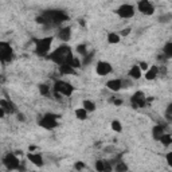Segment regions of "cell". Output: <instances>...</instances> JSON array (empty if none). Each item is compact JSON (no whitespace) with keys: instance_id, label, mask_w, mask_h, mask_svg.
<instances>
[{"instance_id":"obj_39","label":"cell","mask_w":172,"mask_h":172,"mask_svg":"<svg viewBox=\"0 0 172 172\" xmlns=\"http://www.w3.org/2000/svg\"><path fill=\"white\" fill-rule=\"evenodd\" d=\"M114 104L116 105H121V104H122V101H121V99H114Z\"/></svg>"},{"instance_id":"obj_22","label":"cell","mask_w":172,"mask_h":172,"mask_svg":"<svg viewBox=\"0 0 172 172\" xmlns=\"http://www.w3.org/2000/svg\"><path fill=\"white\" fill-rule=\"evenodd\" d=\"M159 141H161V144H163V145L168 147L169 144H172V136H169V134H163Z\"/></svg>"},{"instance_id":"obj_14","label":"cell","mask_w":172,"mask_h":172,"mask_svg":"<svg viewBox=\"0 0 172 172\" xmlns=\"http://www.w3.org/2000/svg\"><path fill=\"white\" fill-rule=\"evenodd\" d=\"M70 36H71V28H70V27H64V28H62L61 31H59V38H61L63 42H67V40L70 39Z\"/></svg>"},{"instance_id":"obj_40","label":"cell","mask_w":172,"mask_h":172,"mask_svg":"<svg viewBox=\"0 0 172 172\" xmlns=\"http://www.w3.org/2000/svg\"><path fill=\"white\" fill-rule=\"evenodd\" d=\"M171 153H172V152H171Z\"/></svg>"},{"instance_id":"obj_10","label":"cell","mask_w":172,"mask_h":172,"mask_svg":"<svg viewBox=\"0 0 172 172\" xmlns=\"http://www.w3.org/2000/svg\"><path fill=\"white\" fill-rule=\"evenodd\" d=\"M137 5H139L140 12H142L144 15H152L153 11H155L153 5L150 4V1H148V0H141Z\"/></svg>"},{"instance_id":"obj_17","label":"cell","mask_w":172,"mask_h":172,"mask_svg":"<svg viewBox=\"0 0 172 172\" xmlns=\"http://www.w3.org/2000/svg\"><path fill=\"white\" fill-rule=\"evenodd\" d=\"M157 67L156 66H152L150 69H148V71H147V74H145V78H147L148 81H150V79H155L156 78V75H157Z\"/></svg>"},{"instance_id":"obj_12","label":"cell","mask_w":172,"mask_h":172,"mask_svg":"<svg viewBox=\"0 0 172 172\" xmlns=\"http://www.w3.org/2000/svg\"><path fill=\"white\" fill-rule=\"evenodd\" d=\"M28 160L36 167L43 165V159H42V156H40L39 153H28Z\"/></svg>"},{"instance_id":"obj_21","label":"cell","mask_w":172,"mask_h":172,"mask_svg":"<svg viewBox=\"0 0 172 172\" xmlns=\"http://www.w3.org/2000/svg\"><path fill=\"white\" fill-rule=\"evenodd\" d=\"M108 42L112 43V44L118 43V42H120V35L116 34V32H110V34L108 35Z\"/></svg>"},{"instance_id":"obj_37","label":"cell","mask_w":172,"mask_h":172,"mask_svg":"<svg viewBox=\"0 0 172 172\" xmlns=\"http://www.w3.org/2000/svg\"><path fill=\"white\" fill-rule=\"evenodd\" d=\"M168 19H171V15H167V16H160V20H161V22H165V20H168Z\"/></svg>"},{"instance_id":"obj_26","label":"cell","mask_w":172,"mask_h":172,"mask_svg":"<svg viewBox=\"0 0 172 172\" xmlns=\"http://www.w3.org/2000/svg\"><path fill=\"white\" fill-rule=\"evenodd\" d=\"M112 129L114 132H118V133H120V132L122 130V125H121V124L116 120V121H113V122H112Z\"/></svg>"},{"instance_id":"obj_35","label":"cell","mask_w":172,"mask_h":172,"mask_svg":"<svg viewBox=\"0 0 172 172\" xmlns=\"http://www.w3.org/2000/svg\"><path fill=\"white\" fill-rule=\"evenodd\" d=\"M167 114H168V116L172 114V104H169L168 108H167Z\"/></svg>"},{"instance_id":"obj_11","label":"cell","mask_w":172,"mask_h":172,"mask_svg":"<svg viewBox=\"0 0 172 172\" xmlns=\"http://www.w3.org/2000/svg\"><path fill=\"white\" fill-rule=\"evenodd\" d=\"M96 70H97V74L98 75H106V74H109V73L112 71V66H110V63H108V62L101 61V62L97 63Z\"/></svg>"},{"instance_id":"obj_18","label":"cell","mask_w":172,"mask_h":172,"mask_svg":"<svg viewBox=\"0 0 172 172\" xmlns=\"http://www.w3.org/2000/svg\"><path fill=\"white\" fill-rule=\"evenodd\" d=\"M59 73H61L62 75H66V74H74L75 70L73 69L71 66H69V64H62V66L59 67Z\"/></svg>"},{"instance_id":"obj_36","label":"cell","mask_w":172,"mask_h":172,"mask_svg":"<svg viewBox=\"0 0 172 172\" xmlns=\"http://www.w3.org/2000/svg\"><path fill=\"white\" fill-rule=\"evenodd\" d=\"M129 32H130V28H125V30H122V31H121V34H122L124 36H126Z\"/></svg>"},{"instance_id":"obj_7","label":"cell","mask_w":172,"mask_h":172,"mask_svg":"<svg viewBox=\"0 0 172 172\" xmlns=\"http://www.w3.org/2000/svg\"><path fill=\"white\" fill-rule=\"evenodd\" d=\"M39 125L43 126L44 129H54L56 126V116L47 113V114L43 116L42 120L39 121Z\"/></svg>"},{"instance_id":"obj_1","label":"cell","mask_w":172,"mask_h":172,"mask_svg":"<svg viewBox=\"0 0 172 172\" xmlns=\"http://www.w3.org/2000/svg\"><path fill=\"white\" fill-rule=\"evenodd\" d=\"M71 56V50L69 46H61L56 50H54V53H51L50 59H53L55 63L58 64H64L67 62V59Z\"/></svg>"},{"instance_id":"obj_20","label":"cell","mask_w":172,"mask_h":172,"mask_svg":"<svg viewBox=\"0 0 172 172\" xmlns=\"http://www.w3.org/2000/svg\"><path fill=\"white\" fill-rule=\"evenodd\" d=\"M75 116H77L78 120H86L87 117V110L85 108H79V109L75 110Z\"/></svg>"},{"instance_id":"obj_9","label":"cell","mask_w":172,"mask_h":172,"mask_svg":"<svg viewBox=\"0 0 172 172\" xmlns=\"http://www.w3.org/2000/svg\"><path fill=\"white\" fill-rule=\"evenodd\" d=\"M132 104L134 108H144L145 105V94L142 91H136L132 97Z\"/></svg>"},{"instance_id":"obj_23","label":"cell","mask_w":172,"mask_h":172,"mask_svg":"<svg viewBox=\"0 0 172 172\" xmlns=\"http://www.w3.org/2000/svg\"><path fill=\"white\" fill-rule=\"evenodd\" d=\"M164 55H165L167 58H172V42L167 43V44L164 46Z\"/></svg>"},{"instance_id":"obj_31","label":"cell","mask_w":172,"mask_h":172,"mask_svg":"<svg viewBox=\"0 0 172 172\" xmlns=\"http://www.w3.org/2000/svg\"><path fill=\"white\" fill-rule=\"evenodd\" d=\"M104 163H105L104 172H110V171H112V165H110V163H106V161H104Z\"/></svg>"},{"instance_id":"obj_19","label":"cell","mask_w":172,"mask_h":172,"mask_svg":"<svg viewBox=\"0 0 172 172\" xmlns=\"http://www.w3.org/2000/svg\"><path fill=\"white\" fill-rule=\"evenodd\" d=\"M163 132H164V129H163V126H160V125L155 126V128L152 129V134H153V137H155L156 140H160L161 139V136L164 134Z\"/></svg>"},{"instance_id":"obj_6","label":"cell","mask_w":172,"mask_h":172,"mask_svg":"<svg viewBox=\"0 0 172 172\" xmlns=\"http://www.w3.org/2000/svg\"><path fill=\"white\" fill-rule=\"evenodd\" d=\"M3 163H4V165L8 169H19V167H20V161H19V159L13 153L5 155L4 159H3Z\"/></svg>"},{"instance_id":"obj_3","label":"cell","mask_w":172,"mask_h":172,"mask_svg":"<svg viewBox=\"0 0 172 172\" xmlns=\"http://www.w3.org/2000/svg\"><path fill=\"white\" fill-rule=\"evenodd\" d=\"M53 43V38H43V39H38L36 40V54L38 55H46L48 53Z\"/></svg>"},{"instance_id":"obj_13","label":"cell","mask_w":172,"mask_h":172,"mask_svg":"<svg viewBox=\"0 0 172 172\" xmlns=\"http://www.w3.org/2000/svg\"><path fill=\"white\" fill-rule=\"evenodd\" d=\"M106 86H108V89H110V90L118 91L121 87H122V82H121L120 79H112V81H108Z\"/></svg>"},{"instance_id":"obj_24","label":"cell","mask_w":172,"mask_h":172,"mask_svg":"<svg viewBox=\"0 0 172 172\" xmlns=\"http://www.w3.org/2000/svg\"><path fill=\"white\" fill-rule=\"evenodd\" d=\"M128 171V167L124 161H117V165H116V172H126Z\"/></svg>"},{"instance_id":"obj_29","label":"cell","mask_w":172,"mask_h":172,"mask_svg":"<svg viewBox=\"0 0 172 172\" xmlns=\"http://www.w3.org/2000/svg\"><path fill=\"white\" fill-rule=\"evenodd\" d=\"M39 91L40 94H48V86L47 85H39Z\"/></svg>"},{"instance_id":"obj_34","label":"cell","mask_w":172,"mask_h":172,"mask_svg":"<svg viewBox=\"0 0 172 172\" xmlns=\"http://www.w3.org/2000/svg\"><path fill=\"white\" fill-rule=\"evenodd\" d=\"M140 69H141V70H147V71H148V64L145 63V62H141V63H140Z\"/></svg>"},{"instance_id":"obj_16","label":"cell","mask_w":172,"mask_h":172,"mask_svg":"<svg viewBox=\"0 0 172 172\" xmlns=\"http://www.w3.org/2000/svg\"><path fill=\"white\" fill-rule=\"evenodd\" d=\"M129 75H130L132 78H134V79H139V78L141 77V69H140V66L134 64V66L129 70Z\"/></svg>"},{"instance_id":"obj_28","label":"cell","mask_w":172,"mask_h":172,"mask_svg":"<svg viewBox=\"0 0 172 172\" xmlns=\"http://www.w3.org/2000/svg\"><path fill=\"white\" fill-rule=\"evenodd\" d=\"M77 51L79 54H82V55H86V43H82V44H79L77 47Z\"/></svg>"},{"instance_id":"obj_5","label":"cell","mask_w":172,"mask_h":172,"mask_svg":"<svg viewBox=\"0 0 172 172\" xmlns=\"http://www.w3.org/2000/svg\"><path fill=\"white\" fill-rule=\"evenodd\" d=\"M13 58V51L11 48V46L7 42L0 43V59L3 62H11Z\"/></svg>"},{"instance_id":"obj_30","label":"cell","mask_w":172,"mask_h":172,"mask_svg":"<svg viewBox=\"0 0 172 172\" xmlns=\"http://www.w3.org/2000/svg\"><path fill=\"white\" fill-rule=\"evenodd\" d=\"M85 163H82V161H78V163H75V169H78V171H81V169L85 168Z\"/></svg>"},{"instance_id":"obj_32","label":"cell","mask_w":172,"mask_h":172,"mask_svg":"<svg viewBox=\"0 0 172 172\" xmlns=\"http://www.w3.org/2000/svg\"><path fill=\"white\" fill-rule=\"evenodd\" d=\"M91 58H93V54H89V55H87V56H86V55H85V59H83V63H85V64H87V63H89V62H90V61H91Z\"/></svg>"},{"instance_id":"obj_8","label":"cell","mask_w":172,"mask_h":172,"mask_svg":"<svg viewBox=\"0 0 172 172\" xmlns=\"http://www.w3.org/2000/svg\"><path fill=\"white\" fill-rule=\"evenodd\" d=\"M117 13H118V16H121V18L128 19V18H132V16L134 15V10L130 4H124L117 10Z\"/></svg>"},{"instance_id":"obj_2","label":"cell","mask_w":172,"mask_h":172,"mask_svg":"<svg viewBox=\"0 0 172 172\" xmlns=\"http://www.w3.org/2000/svg\"><path fill=\"white\" fill-rule=\"evenodd\" d=\"M43 18H44L46 23H51V24H59L62 22H64L67 19V15L61 10H51V11H46L43 12Z\"/></svg>"},{"instance_id":"obj_38","label":"cell","mask_w":172,"mask_h":172,"mask_svg":"<svg viewBox=\"0 0 172 172\" xmlns=\"http://www.w3.org/2000/svg\"><path fill=\"white\" fill-rule=\"evenodd\" d=\"M18 120H19V121H24V116H23V114H19V116H18Z\"/></svg>"},{"instance_id":"obj_27","label":"cell","mask_w":172,"mask_h":172,"mask_svg":"<svg viewBox=\"0 0 172 172\" xmlns=\"http://www.w3.org/2000/svg\"><path fill=\"white\" fill-rule=\"evenodd\" d=\"M104 167H105L104 160H97L96 161V169L98 172H104Z\"/></svg>"},{"instance_id":"obj_15","label":"cell","mask_w":172,"mask_h":172,"mask_svg":"<svg viewBox=\"0 0 172 172\" xmlns=\"http://www.w3.org/2000/svg\"><path fill=\"white\" fill-rule=\"evenodd\" d=\"M0 106H1L5 112H10V113L15 112V109H16L12 102H8V101H5V99H0Z\"/></svg>"},{"instance_id":"obj_25","label":"cell","mask_w":172,"mask_h":172,"mask_svg":"<svg viewBox=\"0 0 172 172\" xmlns=\"http://www.w3.org/2000/svg\"><path fill=\"white\" fill-rule=\"evenodd\" d=\"M83 108H85L87 112H93V110L96 109V106H94V104L91 101H83Z\"/></svg>"},{"instance_id":"obj_33","label":"cell","mask_w":172,"mask_h":172,"mask_svg":"<svg viewBox=\"0 0 172 172\" xmlns=\"http://www.w3.org/2000/svg\"><path fill=\"white\" fill-rule=\"evenodd\" d=\"M167 161H168V164L172 167V153H171V152L167 155Z\"/></svg>"},{"instance_id":"obj_4","label":"cell","mask_w":172,"mask_h":172,"mask_svg":"<svg viewBox=\"0 0 172 172\" xmlns=\"http://www.w3.org/2000/svg\"><path fill=\"white\" fill-rule=\"evenodd\" d=\"M54 89H55L56 93L62 94V96H66V97L71 96L73 90H74V87H73L70 83L63 82V81H56L55 85H54Z\"/></svg>"}]
</instances>
